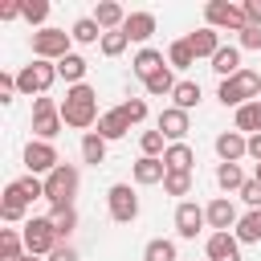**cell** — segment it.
I'll use <instances>...</instances> for the list:
<instances>
[{
    "mask_svg": "<svg viewBox=\"0 0 261 261\" xmlns=\"http://www.w3.org/2000/svg\"><path fill=\"white\" fill-rule=\"evenodd\" d=\"M208 224V216H204V208L196 204V200H179L175 204V232L184 237V241H196V232Z\"/></svg>",
    "mask_w": 261,
    "mask_h": 261,
    "instance_id": "7c38bea8",
    "label": "cell"
},
{
    "mask_svg": "<svg viewBox=\"0 0 261 261\" xmlns=\"http://www.w3.org/2000/svg\"><path fill=\"white\" fill-rule=\"evenodd\" d=\"M29 261H41V257H29Z\"/></svg>",
    "mask_w": 261,
    "mask_h": 261,
    "instance_id": "681fc988",
    "label": "cell"
},
{
    "mask_svg": "<svg viewBox=\"0 0 261 261\" xmlns=\"http://www.w3.org/2000/svg\"><path fill=\"white\" fill-rule=\"evenodd\" d=\"M24 167H29V175H49L53 167H61V155H57V147L53 143H41V139H33L29 147H24Z\"/></svg>",
    "mask_w": 261,
    "mask_h": 261,
    "instance_id": "30bf717a",
    "label": "cell"
},
{
    "mask_svg": "<svg viewBox=\"0 0 261 261\" xmlns=\"http://www.w3.org/2000/svg\"><path fill=\"white\" fill-rule=\"evenodd\" d=\"M86 69H90V65H86L82 53H69V57L57 61V77H65L69 86H82V82H86Z\"/></svg>",
    "mask_w": 261,
    "mask_h": 261,
    "instance_id": "484cf974",
    "label": "cell"
},
{
    "mask_svg": "<svg viewBox=\"0 0 261 261\" xmlns=\"http://www.w3.org/2000/svg\"><path fill=\"white\" fill-rule=\"evenodd\" d=\"M232 237H237L241 245H261V208H249V212L237 220Z\"/></svg>",
    "mask_w": 261,
    "mask_h": 261,
    "instance_id": "44dd1931",
    "label": "cell"
},
{
    "mask_svg": "<svg viewBox=\"0 0 261 261\" xmlns=\"http://www.w3.org/2000/svg\"><path fill=\"white\" fill-rule=\"evenodd\" d=\"M69 37H73L77 45H102V24H98L94 16H77V20L69 24Z\"/></svg>",
    "mask_w": 261,
    "mask_h": 261,
    "instance_id": "cb8c5ba5",
    "label": "cell"
},
{
    "mask_svg": "<svg viewBox=\"0 0 261 261\" xmlns=\"http://www.w3.org/2000/svg\"><path fill=\"white\" fill-rule=\"evenodd\" d=\"M155 130H163L167 143H188V130H192V114L179 110V106H163L159 118H155Z\"/></svg>",
    "mask_w": 261,
    "mask_h": 261,
    "instance_id": "9c48e42d",
    "label": "cell"
},
{
    "mask_svg": "<svg viewBox=\"0 0 261 261\" xmlns=\"http://www.w3.org/2000/svg\"><path fill=\"white\" fill-rule=\"evenodd\" d=\"M49 220H53V228H57V237L65 241L73 228H77V208L73 204H57V208H49Z\"/></svg>",
    "mask_w": 261,
    "mask_h": 261,
    "instance_id": "f1b7e54d",
    "label": "cell"
},
{
    "mask_svg": "<svg viewBox=\"0 0 261 261\" xmlns=\"http://www.w3.org/2000/svg\"><path fill=\"white\" fill-rule=\"evenodd\" d=\"M167 65H171V69H188V65H196V53H192L188 37H184V41H171V45H167Z\"/></svg>",
    "mask_w": 261,
    "mask_h": 261,
    "instance_id": "1f68e13d",
    "label": "cell"
},
{
    "mask_svg": "<svg viewBox=\"0 0 261 261\" xmlns=\"http://www.w3.org/2000/svg\"><path fill=\"white\" fill-rule=\"evenodd\" d=\"M216 98H220V106H232V110H241L245 102H257V98H261V73L241 69V73L224 77V82L216 86Z\"/></svg>",
    "mask_w": 261,
    "mask_h": 261,
    "instance_id": "7a4b0ae2",
    "label": "cell"
},
{
    "mask_svg": "<svg viewBox=\"0 0 261 261\" xmlns=\"http://www.w3.org/2000/svg\"><path fill=\"white\" fill-rule=\"evenodd\" d=\"M241 8H245V20H249V24H257V29H261V0H245V4H241Z\"/></svg>",
    "mask_w": 261,
    "mask_h": 261,
    "instance_id": "f6af8a7d",
    "label": "cell"
},
{
    "mask_svg": "<svg viewBox=\"0 0 261 261\" xmlns=\"http://www.w3.org/2000/svg\"><path fill=\"white\" fill-rule=\"evenodd\" d=\"M143 261H179V249H175V241L155 237V241L143 245Z\"/></svg>",
    "mask_w": 261,
    "mask_h": 261,
    "instance_id": "f546056e",
    "label": "cell"
},
{
    "mask_svg": "<svg viewBox=\"0 0 261 261\" xmlns=\"http://www.w3.org/2000/svg\"><path fill=\"white\" fill-rule=\"evenodd\" d=\"M204 216H208V228H212V232H228V228H237V220H241V212H237V204H232L228 196L208 200V204H204Z\"/></svg>",
    "mask_w": 261,
    "mask_h": 261,
    "instance_id": "8fae6325",
    "label": "cell"
},
{
    "mask_svg": "<svg viewBox=\"0 0 261 261\" xmlns=\"http://www.w3.org/2000/svg\"><path fill=\"white\" fill-rule=\"evenodd\" d=\"M126 45H130V37H126L122 29H114V33H102V45H98V49H102V57H118Z\"/></svg>",
    "mask_w": 261,
    "mask_h": 261,
    "instance_id": "8d00e7d4",
    "label": "cell"
},
{
    "mask_svg": "<svg viewBox=\"0 0 261 261\" xmlns=\"http://www.w3.org/2000/svg\"><path fill=\"white\" fill-rule=\"evenodd\" d=\"M163 192H167V196H188V192H192V171H167Z\"/></svg>",
    "mask_w": 261,
    "mask_h": 261,
    "instance_id": "74e56055",
    "label": "cell"
},
{
    "mask_svg": "<svg viewBox=\"0 0 261 261\" xmlns=\"http://www.w3.org/2000/svg\"><path fill=\"white\" fill-rule=\"evenodd\" d=\"M77 184H82L77 167H73V163H61V167H53V171L45 175V200H49L53 208H57V204H73Z\"/></svg>",
    "mask_w": 261,
    "mask_h": 261,
    "instance_id": "5b68a950",
    "label": "cell"
},
{
    "mask_svg": "<svg viewBox=\"0 0 261 261\" xmlns=\"http://www.w3.org/2000/svg\"><path fill=\"white\" fill-rule=\"evenodd\" d=\"M73 37L65 33V29H41V33H33V57H41V61H61V57H69L73 49Z\"/></svg>",
    "mask_w": 261,
    "mask_h": 261,
    "instance_id": "52a82bcc",
    "label": "cell"
},
{
    "mask_svg": "<svg viewBox=\"0 0 261 261\" xmlns=\"http://www.w3.org/2000/svg\"><path fill=\"white\" fill-rule=\"evenodd\" d=\"M61 110H53V114H33V135L41 139V143H53L57 135H61Z\"/></svg>",
    "mask_w": 261,
    "mask_h": 261,
    "instance_id": "4316f807",
    "label": "cell"
},
{
    "mask_svg": "<svg viewBox=\"0 0 261 261\" xmlns=\"http://www.w3.org/2000/svg\"><path fill=\"white\" fill-rule=\"evenodd\" d=\"M118 110L126 114V122H130V126H139V122L147 118V102H143V98H126V102H122Z\"/></svg>",
    "mask_w": 261,
    "mask_h": 261,
    "instance_id": "ab89813d",
    "label": "cell"
},
{
    "mask_svg": "<svg viewBox=\"0 0 261 261\" xmlns=\"http://www.w3.org/2000/svg\"><path fill=\"white\" fill-rule=\"evenodd\" d=\"M53 82H57V61H41V57H33V61L16 73V86H20V94H29V98H45Z\"/></svg>",
    "mask_w": 261,
    "mask_h": 261,
    "instance_id": "3957f363",
    "label": "cell"
},
{
    "mask_svg": "<svg viewBox=\"0 0 261 261\" xmlns=\"http://www.w3.org/2000/svg\"><path fill=\"white\" fill-rule=\"evenodd\" d=\"M212 69L220 73V82L232 77V73H241V69H245V65H241V45H220L216 57H212Z\"/></svg>",
    "mask_w": 261,
    "mask_h": 261,
    "instance_id": "d6986e66",
    "label": "cell"
},
{
    "mask_svg": "<svg viewBox=\"0 0 261 261\" xmlns=\"http://www.w3.org/2000/svg\"><path fill=\"white\" fill-rule=\"evenodd\" d=\"M139 151H143V155H151V159H163V151H167L163 130H143V135H139Z\"/></svg>",
    "mask_w": 261,
    "mask_h": 261,
    "instance_id": "e575fe53",
    "label": "cell"
},
{
    "mask_svg": "<svg viewBox=\"0 0 261 261\" xmlns=\"http://www.w3.org/2000/svg\"><path fill=\"white\" fill-rule=\"evenodd\" d=\"M94 20L102 24V33H114V29H122V24H126V12H122V4L102 0V4L94 8Z\"/></svg>",
    "mask_w": 261,
    "mask_h": 261,
    "instance_id": "603a6c76",
    "label": "cell"
},
{
    "mask_svg": "<svg viewBox=\"0 0 261 261\" xmlns=\"http://www.w3.org/2000/svg\"><path fill=\"white\" fill-rule=\"evenodd\" d=\"M163 163H167V171H192V163H196V151H192L188 143H167V151H163Z\"/></svg>",
    "mask_w": 261,
    "mask_h": 261,
    "instance_id": "d4e9b609",
    "label": "cell"
},
{
    "mask_svg": "<svg viewBox=\"0 0 261 261\" xmlns=\"http://www.w3.org/2000/svg\"><path fill=\"white\" fill-rule=\"evenodd\" d=\"M237 41H241V49H257L261 53V29L257 24H249L245 33H237Z\"/></svg>",
    "mask_w": 261,
    "mask_h": 261,
    "instance_id": "b9f144b4",
    "label": "cell"
},
{
    "mask_svg": "<svg viewBox=\"0 0 261 261\" xmlns=\"http://www.w3.org/2000/svg\"><path fill=\"white\" fill-rule=\"evenodd\" d=\"M16 16H24V0H4L0 4V20H16Z\"/></svg>",
    "mask_w": 261,
    "mask_h": 261,
    "instance_id": "ee69618b",
    "label": "cell"
},
{
    "mask_svg": "<svg viewBox=\"0 0 261 261\" xmlns=\"http://www.w3.org/2000/svg\"><path fill=\"white\" fill-rule=\"evenodd\" d=\"M16 188H20V196H24L29 204H33V200H45V179H41V175H20Z\"/></svg>",
    "mask_w": 261,
    "mask_h": 261,
    "instance_id": "f35d334b",
    "label": "cell"
},
{
    "mask_svg": "<svg viewBox=\"0 0 261 261\" xmlns=\"http://www.w3.org/2000/svg\"><path fill=\"white\" fill-rule=\"evenodd\" d=\"M216 184H220L224 192H241V188L249 184V175L241 171V163H216Z\"/></svg>",
    "mask_w": 261,
    "mask_h": 261,
    "instance_id": "83f0119b",
    "label": "cell"
},
{
    "mask_svg": "<svg viewBox=\"0 0 261 261\" xmlns=\"http://www.w3.org/2000/svg\"><path fill=\"white\" fill-rule=\"evenodd\" d=\"M232 130H241L245 139L261 135V98H257V102H245V106L232 114Z\"/></svg>",
    "mask_w": 261,
    "mask_h": 261,
    "instance_id": "ac0fdd59",
    "label": "cell"
},
{
    "mask_svg": "<svg viewBox=\"0 0 261 261\" xmlns=\"http://www.w3.org/2000/svg\"><path fill=\"white\" fill-rule=\"evenodd\" d=\"M130 130V122H126V114L114 106V110H102V118H98V135L106 139V143H114V139H122Z\"/></svg>",
    "mask_w": 261,
    "mask_h": 261,
    "instance_id": "ffe728a7",
    "label": "cell"
},
{
    "mask_svg": "<svg viewBox=\"0 0 261 261\" xmlns=\"http://www.w3.org/2000/svg\"><path fill=\"white\" fill-rule=\"evenodd\" d=\"M175 86H179V82H175L171 65H167V69H159V73H155L151 82H143V90H147L151 98H159V94H175Z\"/></svg>",
    "mask_w": 261,
    "mask_h": 261,
    "instance_id": "836d02e7",
    "label": "cell"
},
{
    "mask_svg": "<svg viewBox=\"0 0 261 261\" xmlns=\"http://www.w3.org/2000/svg\"><path fill=\"white\" fill-rule=\"evenodd\" d=\"M216 155H220V163H241L249 155V139L241 130H220L216 135Z\"/></svg>",
    "mask_w": 261,
    "mask_h": 261,
    "instance_id": "9a60e30c",
    "label": "cell"
},
{
    "mask_svg": "<svg viewBox=\"0 0 261 261\" xmlns=\"http://www.w3.org/2000/svg\"><path fill=\"white\" fill-rule=\"evenodd\" d=\"M188 45H192V53H196V57H208V61H212V57H216V49H220V33L204 24V29H196V33L188 37Z\"/></svg>",
    "mask_w": 261,
    "mask_h": 261,
    "instance_id": "7402d4cb",
    "label": "cell"
},
{
    "mask_svg": "<svg viewBox=\"0 0 261 261\" xmlns=\"http://www.w3.org/2000/svg\"><path fill=\"white\" fill-rule=\"evenodd\" d=\"M130 175H135L139 188H151V184H163L167 179V163L163 159H151V155H139L135 167H130Z\"/></svg>",
    "mask_w": 261,
    "mask_h": 261,
    "instance_id": "2e32d148",
    "label": "cell"
},
{
    "mask_svg": "<svg viewBox=\"0 0 261 261\" xmlns=\"http://www.w3.org/2000/svg\"><path fill=\"white\" fill-rule=\"evenodd\" d=\"M171 98H175L171 106H179V110H188V114H192V110L200 106V82H179Z\"/></svg>",
    "mask_w": 261,
    "mask_h": 261,
    "instance_id": "d6a6232c",
    "label": "cell"
},
{
    "mask_svg": "<svg viewBox=\"0 0 261 261\" xmlns=\"http://www.w3.org/2000/svg\"><path fill=\"white\" fill-rule=\"evenodd\" d=\"M24 20L41 33V29H49L45 20H49V0H24Z\"/></svg>",
    "mask_w": 261,
    "mask_h": 261,
    "instance_id": "d590c367",
    "label": "cell"
},
{
    "mask_svg": "<svg viewBox=\"0 0 261 261\" xmlns=\"http://www.w3.org/2000/svg\"><path fill=\"white\" fill-rule=\"evenodd\" d=\"M82 159L86 163H106V139L98 135V130H90V135H82Z\"/></svg>",
    "mask_w": 261,
    "mask_h": 261,
    "instance_id": "4dcf8cb0",
    "label": "cell"
},
{
    "mask_svg": "<svg viewBox=\"0 0 261 261\" xmlns=\"http://www.w3.org/2000/svg\"><path fill=\"white\" fill-rule=\"evenodd\" d=\"M204 24L208 29H228V33H245L249 20H245V8L241 4H228V0H208L204 4Z\"/></svg>",
    "mask_w": 261,
    "mask_h": 261,
    "instance_id": "8992f818",
    "label": "cell"
},
{
    "mask_svg": "<svg viewBox=\"0 0 261 261\" xmlns=\"http://www.w3.org/2000/svg\"><path fill=\"white\" fill-rule=\"evenodd\" d=\"M159 69H167V57H163L159 49H151V45H147V49H139V53L130 57V73H135L139 82H151Z\"/></svg>",
    "mask_w": 261,
    "mask_h": 261,
    "instance_id": "5bb4252c",
    "label": "cell"
},
{
    "mask_svg": "<svg viewBox=\"0 0 261 261\" xmlns=\"http://www.w3.org/2000/svg\"><path fill=\"white\" fill-rule=\"evenodd\" d=\"M122 33L147 49V41H151V33H155V12H126V24H122Z\"/></svg>",
    "mask_w": 261,
    "mask_h": 261,
    "instance_id": "e0dca14e",
    "label": "cell"
},
{
    "mask_svg": "<svg viewBox=\"0 0 261 261\" xmlns=\"http://www.w3.org/2000/svg\"><path fill=\"white\" fill-rule=\"evenodd\" d=\"M204 257L208 261H241V241L232 232H212L204 241Z\"/></svg>",
    "mask_w": 261,
    "mask_h": 261,
    "instance_id": "4fadbf2b",
    "label": "cell"
},
{
    "mask_svg": "<svg viewBox=\"0 0 261 261\" xmlns=\"http://www.w3.org/2000/svg\"><path fill=\"white\" fill-rule=\"evenodd\" d=\"M49 261H77V249H73V245H65V241H61V245H57V249H53V253H49Z\"/></svg>",
    "mask_w": 261,
    "mask_h": 261,
    "instance_id": "bcb514c9",
    "label": "cell"
},
{
    "mask_svg": "<svg viewBox=\"0 0 261 261\" xmlns=\"http://www.w3.org/2000/svg\"><path fill=\"white\" fill-rule=\"evenodd\" d=\"M20 237H24V249H29L33 257H49V253L61 245V237H57V228H53L49 216H29L24 228H20Z\"/></svg>",
    "mask_w": 261,
    "mask_h": 261,
    "instance_id": "277c9868",
    "label": "cell"
},
{
    "mask_svg": "<svg viewBox=\"0 0 261 261\" xmlns=\"http://www.w3.org/2000/svg\"><path fill=\"white\" fill-rule=\"evenodd\" d=\"M249 155L261 163V135H253V139H249Z\"/></svg>",
    "mask_w": 261,
    "mask_h": 261,
    "instance_id": "7dc6e473",
    "label": "cell"
},
{
    "mask_svg": "<svg viewBox=\"0 0 261 261\" xmlns=\"http://www.w3.org/2000/svg\"><path fill=\"white\" fill-rule=\"evenodd\" d=\"M98 90L94 86H69L65 90V98H61V122L65 126H73V130H86L90 135V126H98Z\"/></svg>",
    "mask_w": 261,
    "mask_h": 261,
    "instance_id": "6da1fadb",
    "label": "cell"
},
{
    "mask_svg": "<svg viewBox=\"0 0 261 261\" xmlns=\"http://www.w3.org/2000/svg\"><path fill=\"white\" fill-rule=\"evenodd\" d=\"M16 94H20V86H16V73H0V102L8 106Z\"/></svg>",
    "mask_w": 261,
    "mask_h": 261,
    "instance_id": "60d3db41",
    "label": "cell"
},
{
    "mask_svg": "<svg viewBox=\"0 0 261 261\" xmlns=\"http://www.w3.org/2000/svg\"><path fill=\"white\" fill-rule=\"evenodd\" d=\"M253 179H261V163H257V171H253Z\"/></svg>",
    "mask_w": 261,
    "mask_h": 261,
    "instance_id": "c3c4849f",
    "label": "cell"
},
{
    "mask_svg": "<svg viewBox=\"0 0 261 261\" xmlns=\"http://www.w3.org/2000/svg\"><path fill=\"white\" fill-rule=\"evenodd\" d=\"M241 200H245L249 208H261V179H249V184L241 188Z\"/></svg>",
    "mask_w": 261,
    "mask_h": 261,
    "instance_id": "7bdbcfd3",
    "label": "cell"
},
{
    "mask_svg": "<svg viewBox=\"0 0 261 261\" xmlns=\"http://www.w3.org/2000/svg\"><path fill=\"white\" fill-rule=\"evenodd\" d=\"M106 212H110L114 224H130V220L139 216V196H135V188H130V184H110V188H106Z\"/></svg>",
    "mask_w": 261,
    "mask_h": 261,
    "instance_id": "ba28073f",
    "label": "cell"
}]
</instances>
